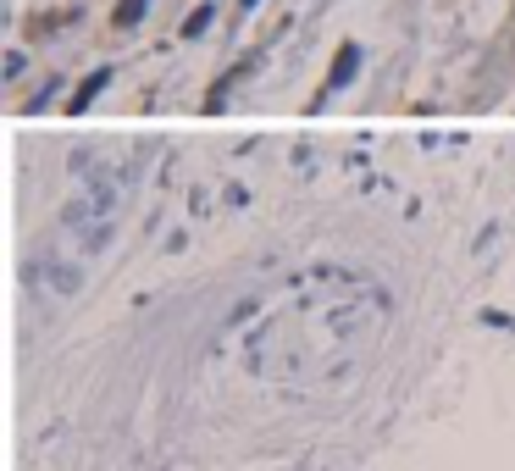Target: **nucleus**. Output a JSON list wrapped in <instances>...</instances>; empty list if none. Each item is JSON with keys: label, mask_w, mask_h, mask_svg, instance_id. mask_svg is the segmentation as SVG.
I'll return each instance as SVG.
<instances>
[{"label": "nucleus", "mask_w": 515, "mask_h": 471, "mask_svg": "<svg viewBox=\"0 0 515 471\" xmlns=\"http://www.w3.org/2000/svg\"><path fill=\"white\" fill-rule=\"evenodd\" d=\"M244 6H255V0H244Z\"/></svg>", "instance_id": "nucleus-5"}, {"label": "nucleus", "mask_w": 515, "mask_h": 471, "mask_svg": "<svg viewBox=\"0 0 515 471\" xmlns=\"http://www.w3.org/2000/svg\"><path fill=\"white\" fill-rule=\"evenodd\" d=\"M144 6H150V0H122V6H117V23H122V28H128V23H139V17H144Z\"/></svg>", "instance_id": "nucleus-3"}, {"label": "nucleus", "mask_w": 515, "mask_h": 471, "mask_svg": "<svg viewBox=\"0 0 515 471\" xmlns=\"http://www.w3.org/2000/svg\"><path fill=\"white\" fill-rule=\"evenodd\" d=\"M205 23H211V6H200V12H194V17H189V28H183V34H200V28H205Z\"/></svg>", "instance_id": "nucleus-4"}, {"label": "nucleus", "mask_w": 515, "mask_h": 471, "mask_svg": "<svg viewBox=\"0 0 515 471\" xmlns=\"http://www.w3.org/2000/svg\"><path fill=\"white\" fill-rule=\"evenodd\" d=\"M355 67H360V50H355V45H344V50H338V67H333V89H338V84H349V73H355Z\"/></svg>", "instance_id": "nucleus-1"}, {"label": "nucleus", "mask_w": 515, "mask_h": 471, "mask_svg": "<svg viewBox=\"0 0 515 471\" xmlns=\"http://www.w3.org/2000/svg\"><path fill=\"white\" fill-rule=\"evenodd\" d=\"M100 89H106V73H95V78H89V84H84V89H78V100H72V111H84V106H89V100H95V95H100Z\"/></svg>", "instance_id": "nucleus-2"}]
</instances>
